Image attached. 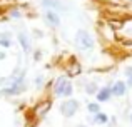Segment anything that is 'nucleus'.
<instances>
[{
	"instance_id": "obj_4",
	"label": "nucleus",
	"mask_w": 132,
	"mask_h": 127,
	"mask_svg": "<svg viewBox=\"0 0 132 127\" xmlns=\"http://www.w3.org/2000/svg\"><path fill=\"white\" fill-rule=\"evenodd\" d=\"M112 90V95H116V97H120V95H124L126 94V90H127V84H124V82H116L114 84V87L110 89Z\"/></svg>"
},
{
	"instance_id": "obj_1",
	"label": "nucleus",
	"mask_w": 132,
	"mask_h": 127,
	"mask_svg": "<svg viewBox=\"0 0 132 127\" xmlns=\"http://www.w3.org/2000/svg\"><path fill=\"white\" fill-rule=\"evenodd\" d=\"M75 44H77L79 49H82V50H90L94 47V39L89 35V32L79 30L77 35H75Z\"/></svg>"
},
{
	"instance_id": "obj_10",
	"label": "nucleus",
	"mask_w": 132,
	"mask_h": 127,
	"mask_svg": "<svg viewBox=\"0 0 132 127\" xmlns=\"http://www.w3.org/2000/svg\"><path fill=\"white\" fill-rule=\"evenodd\" d=\"M126 74L129 75V77H132V67H129V69H127V70H126Z\"/></svg>"
},
{
	"instance_id": "obj_7",
	"label": "nucleus",
	"mask_w": 132,
	"mask_h": 127,
	"mask_svg": "<svg viewBox=\"0 0 132 127\" xmlns=\"http://www.w3.org/2000/svg\"><path fill=\"white\" fill-rule=\"evenodd\" d=\"M94 121H95L97 124H105L107 122V115L102 114V112H99V114H95V119H94Z\"/></svg>"
},
{
	"instance_id": "obj_2",
	"label": "nucleus",
	"mask_w": 132,
	"mask_h": 127,
	"mask_svg": "<svg viewBox=\"0 0 132 127\" xmlns=\"http://www.w3.org/2000/svg\"><path fill=\"white\" fill-rule=\"evenodd\" d=\"M55 94L64 95V97H69V95L72 94V85L65 77H60L57 80V84H55Z\"/></svg>"
},
{
	"instance_id": "obj_9",
	"label": "nucleus",
	"mask_w": 132,
	"mask_h": 127,
	"mask_svg": "<svg viewBox=\"0 0 132 127\" xmlns=\"http://www.w3.org/2000/svg\"><path fill=\"white\" fill-rule=\"evenodd\" d=\"M97 90V85H94V84H90V85H87V92L89 94H94V92Z\"/></svg>"
},
{
	"instance_id": "obj_6",
	"label": "nucleus",
	"mask_w": 132,
	"mask_h": 127,
	"mask_svg": "<svg viewBox=\"0 0 132 127\" xmlns=\"http://www.w3.org/2000/svg\"><path fill=\"white\" fill-rule=\"evenodd\" d=\"M45 20H47L50 25H54V27H57L59 23H60V20H59V15L55 12H52V10H48L47 13H45Z\"/></svg>"
},
{
	"instance_id": "obj_5",
	"label": "nucleus",
	"mask_w": 132,
	"mask_h": 127,
	"mask_svg": "<svg viewBox=\"0 0 132 127\" xmlns=\"http://www.w3.org/2000/svg\"><path fill=\"white\" fill-rule=\"evenodd\" d=\"M110 95H112V90H110L109 87H104V89H100V90L97 92V100L99 102H105V100L110 99Z\"/></svg>"
},
{
	"instance_id": "obj_13",
	"label": "nucleus",
	"mask_w": 132,
	"mask_h": 127,
	"mask_svg": "<svg viewBox=\"0 0 132 127\" xmlns=\"http://www.w3.org/2000/svg\"><path fill=\"white\" fill-rule=\"evenodd\" d=\"M79 127H85V125H79Z\"/></svg>"
},
{
	"instance_id": "obj_11",
	"label": "nucleus",
	"mask_w": 132,
	"mask_h": 127,
	"mask_svg": "<svg viewBox=\"0 0 132 127\" xmlns=\"http://www.w3.org/2000/svg\"><path fill=\"white\" fill-rule=\"evenodd\" d=\"M129 85L132 87V77H129Z\"/></svg>"
},
{
	"instance_id": "obj_8",
	"label": "nucleus",
	"mask_w": 132,
	"mask_h": 127,
	"mask_svg": "<svg viewBox=\"0 0 132 127\" xmlns=\"http://www.w3.org/2000/svg\"><path fill=\"white\" fill-rule=\"evenodd\" d=\"M89 111L92 112V114H99V112H100L99 104H89Z\"/></svg>"
},
{
	"instance_id": "obj_3",
	"label": "nucleus",
	"mask_w": 132,
	"mask_h": 127,
	"mask_svg": "<svg viewBox=\"0 0 132 127\" xmlns=\"http://www.w3.org/2000/svg\"><path fill=\"white\" fill-rule=\"evenodd\" d=\"M77 109H79V102L77 100H67V102H64V104L60 105L62 114L67 115V117H72V115L77 112Z\"/></svg>"
},
{
	"instance_id": "obj_12",
	"label": "nucleus",
	"mask_w": 132,
	"mask_h": 127,
	"mask_svg": "<svg viewBox=\"0 0 132 127\" xmlns=\"http://www.w3.org/2000/svg\"><path fill=\"white\" fill-rule=\"evenodd\" d=\"M130 121H132V114H130Z\"/></svg>"
}]
</instances>
